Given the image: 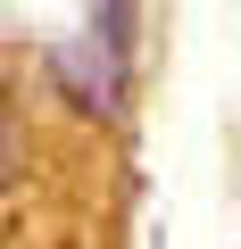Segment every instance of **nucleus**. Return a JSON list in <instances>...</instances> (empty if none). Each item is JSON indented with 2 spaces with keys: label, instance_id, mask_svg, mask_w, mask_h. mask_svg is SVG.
<instances>
[{
  "label": "nucleus",
  "instance_id": "nucleus-1",
  "mask_svg": "<svg viewBox=\"0 0 241 249\" xmlns=\"http://www.w3.org/2000/svg\"><path fill=\"white\" fill-rule=\"evenodd\" d=\"M17 183H25V116H17L9 83H0V199H9Z\"/></svg>",
  "mask_w": 241,
  "mask_h": 249
}]
</instances>
